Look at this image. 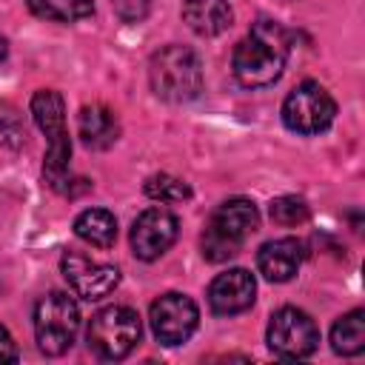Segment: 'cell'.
<instances>
[{"label": "cell", "mask_w": 365, "mask_h": 365, "mask_svg": "<svg viewBox=\"0 0 365 365\" xmlns=\"http://www.w3.org/2000/svg\"><path fill=\"white\" fill-rule=\"evenodd\" d=\"M291 34L277 20H257L251 31L237 43L231 68L240 86L245 88H265L274 86L288 63Z\"/></svg>", "instance_id": "obj_1"}, {"label": "cell", "mask_w": 365, "mask_h": 365, "mask_svg": "<svg viewBox=\"0 0 365 365\" xmlns=\"http://www.w3.org/2000/svg\"><path fill=\"white\" fill-rule=\"evenodd\" d=\"M31 114H34V123L40 125V131L46 134V143H48L43 177L54 191L71 194V171H68L71 140H68V128H66V103H63L60 91H54V88L34 91Z\"/></svg>", "instance_id": "obj_2"}, {"label": "cell", "mask_w": 365, "mask_h": 365, "mask_svg": "<svg viewBox=\"0 0 365 365\" xmlns=\"http://www.w3.org/2000/svg\"><path fill=\"white\" fill-rule=\"evenodd\" d=\"M259 228V211L245 197H231L214 208L202 231V254L211 262L231 259L242 242Z\"/></svg>", "instance_id": "obj_3"}, {"label": "cell", "mask_w": 365, "mask_h": 365, "mask_svg": "<svg viewBox=\"0 0 365 365\" xmlns=\"http://www.w3.org/2000/svg\"><path fill=\"white\" fill-rule=\"evenodd\" d=\"M148 80L160 100L188 103L202 91V63L188 46H165L151 57Z\"/></svg>", "instance_id": "obj_4"}, {"label": "cell", "mask_w": 365, "mask_h": 365, "mask_svg": "<svg viewBox=\"0 0 365 365\" xmlns=\"http://www.w3.org/2000/svg\"><path fill=\"white\" fill-rule=\"evenodd\" d=\"M140 336H143L140 314L128 305H108V308L97 311L86 331L88 348L100 359H108V362L125 359L137 348Z\"/></svg>", "instance_id": "obj_5"}, {"label": "cell", "mask_w": 365, "mask_h": 365, "mask_svg": "<svg viewBox=\"0 0 365 365\" xmlns=\"http://www.w3.org/2000/svg\"><path fill=\"white\" fill-rule=\"evenodd\" d=\"M80 331V308L66 291H48L34 305V339L46 356H60L71 348Z\"/></svg>", "instance_id": "obj_6"}, {"label": "cell", "mask_w": 365, "mask_h": 365, "mask_svg": "<svg viewBox=\"0 0 365 365\" xmlns=\"http://www.w3.org/2000/svg\"><path fill=\"white\" fill-rule=\"evenodd\" d=\"M334 117H336V100L325 86L314 80L299 83L282 103V123L302 137H314L325 131L334 123Z\"/></svg>", "instance_id": "obj_7"}, {"label": "cell", "mask_w": 365, "mask_h": 365, "mask_svg": "<svg viewBox=\"0 0 365 365\" xmlns=\"http://www.w3.org/2000/svg\"><path fill=\"white\" fill-rule=\"evenodd\" d=\"M265 342H268L274 356L302 359V356H311L317 351L319 328L305 311H299L294 305H285V308L271 314V322H268V331H265Z\"/></svg>", "instance_id": "obj_8"}, {"label": "cell", "mask_w": 365, "mask_h": 365, "mask_svg": "<svg viewBox=\"0 0 365 365\" xmlns=\"http://www.w3.org/2000/svg\"><path fill=\"white\" fill-rule=\"evenodd\" d=\"M151 331L163 345H182L200 325V308L191 297L168 291L151 302Z\"/></svg>", "instance_id": "obj_9"}, {"label": "cell", "mask_w": 365, "mask_h": 365, "mask_svg": "<svg viewBox=\"0 0 365 365\" xmlns=\"http://www.w3.org/2000/svg\"><path fill=\"white\" fill-rule=\"evenodd\" d=\"M60 271L66 277V282L74 288L77 297L94 302V299H103L106 294H111L120 282V271L117 265H108V262H94L77 251H66L63 259H60Z\"/></svg>", "instance_id": "obj_10"}, {"label": "cell", "mask_w": 365, "mask_h": 365, "mask_svg": "<svg viewBox=\"0 0 365 365\" xmlns=\"http://www.w3.org/2000/svg\"><path fill=\"white\" fill-rule=\"evenodd\" d=\"M177 231H180V222L171 211L165 208H145L134 225H131V248L140 259L151 262L157 257H163L174 240H177Z\"/></svg>", "instance_id": "obj_11"}, {"label": "cell", "mask_w": 365, "mask_h": 365, "mask_svg": "<svg viewBox=\"0 0 365 365\" xmlns=\"http://www.w3.org/2000/svg\"><path fill=\"white\" fill-rule=\"evenodd\" d=\"M254 297H257V282L254 274L245 268H228L217 274L208 285V305L220 317H234L248 311L254 305Z\"/></svg>", "instance_id": "obj_12"}, {"label": "cell", "mask_w": 365, "mask_h": 365, "mask_svg": "<svg viewBox=\"0 0 365 365\" xmlns=\"http://www.w3.org/2000/svg\"><path fill=\"white\" fill-rule=\"evenodd\" d=\"M305 259V245L297 237H279L257 251V268L268 282H288Z\"/></svg>", "instance_id": "obj_13"}, {"label": "cell", "mask_w": 365, "mask_h": 365, "mask_svg": "<svg viewBox=\"0 0 365 365\" xmlns=\"http://www.w3.org/2000/svg\"><path fill=\"white\" fill-rule=\"evenodd\" d=\"M182 20L200 37H217L231 26L234 14L225 0H182Z\"/></svg>", "instance_id": "obj_14"}, {"label": "cell", "mask_w": 365, "mask_h": 365, "mask_svg": "<svg viewBox=\"0 0 365 365\" xmlns=\"http://www.w3.org/2000/svg\"><path fill=\"white\" fill-rule=\"evenodd\" d=\"M77 131L88 148H108L120 137V123L106 106H83L77 114Z\"/></svg>", "instance_id": "obj_15"}, {"label": "cell", "mask_w": 365, "mask_h": 365, "mask_svg": "<svg viewBox=\"0 0 365 365\" xmlns=\"http://www.w3.org/2000/svg\"><path fill=\"white\" fill-rule=\"evenodd\" d=\"M74 234L94 248H111L117 240V220L106 208H86L74 220Z\"/></svg>", "instance_id": "obj_16"}, {"label": "cell", "mask_w": 365, "mask_h": 365, "mask_svg": "<svg viewBox=\"0 0 365 365\" xmlns=\"http://www.w3.org/2000/svg\"><path fill=\"white\" fill-rule=\"evenodd\" d=\"M331 348L342 356H354L365 348V311L354 308L331 325Z\"/></svg>", "instance_id": "obj_17"}, {"label": "cell", "mask_w": 365, "mask_h": 365, "mask_svg": "<svg viewBox=\"0 0 365 365\" xmlns=\"http://www.w3.org/2000/svg\"><path fill=\"white\" fill-rule=\"evenodd\" d=\"M29 11L51 23H74L94 14V0H26Z\"/></svg>", "instance_id": "obj_18"}, {"label": "cell", "mask_w": 365, "mask_h": 365, "mask_svg": "<svg viewBox=\"0 0 365 365\" xmlns=\"http://www.w3.org/2000/svg\"><path fill=\"white\" fill-rule=\"evenodd\" d=\"M145 194L151 200H160V202H182L191 197V188L188 182H182L180 177H171V174H154L145 180Z\"/></svg>", "instance_id": "obj_19"}, {"label": "cell", "mask_w": 365, "mask_h": 365, "mask_svg": "<svg viewBox=\"0 0 365 365\" xmlns=\"http://www.w3.org/2000/svg\"><path fill=\"white\" fill-rule=\"evenodd\" d=\"M271 220L277 222V225H299V222H305L308 220V205H305V200H299V197H277V200H271Z\"/></svg>", "instance_id": "obj_20"}, {"label": "cell", "mask_w": 365, "mask_h": 365, "mask_svg": "<svg viewBox=\"0 0 365 365\" xmlns=\"http://www.w3.org/2000/svg\"><path fill=\"white\" fill-rule=\"evenodd\" d=\"M111 9L123 23H140L148 14V0H111Z\"/></svg>", "instance_id": "obj_21"}, {"label": "cell", "mask_w": 365, "mask_h": 365, "mask_svg": "<svg viewBox=\"0 0 365 365\" xmlns=\"http://www.w3.org/2000/svg\"><path fill=\"white\" fill-rule=\"evenodd\" d=\"M17 342L11 339V334L0 325V362H17Z\"/></svg>", "instance_id": "obj_22"}, {"label": "cell", "mask_w": 365, "mask_h": 365, "mask_svg": "<svg viewBox=\"0 0 365 365\" xmlns=\"http://www.w3.org/2000/svg\"><path fill=\"white\" fill-rule=\"evenodd\" d=\"M3 54H6V40L0 37V57H3Z\"/></svg>", "instance_id": "obj_23"}]
</instances>
